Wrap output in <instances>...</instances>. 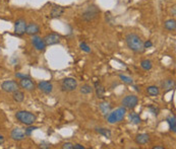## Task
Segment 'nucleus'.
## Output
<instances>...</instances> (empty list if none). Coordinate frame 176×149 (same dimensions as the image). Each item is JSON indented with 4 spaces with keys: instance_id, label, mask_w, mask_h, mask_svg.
Wrapping results in <instances>:
<instances>
[{
    "instance_id": "obj_1",
    "label": "nucleus",
    "mask_w": 176,
    "mask_h": 149,
    "mask_svg": "<svg viewBox=\"0 0 176 149\" xmlns=\"http://www.w3.org/2000/svg\"><path fill=\"white\" fill-rule=\"evenodd\" d=\"M125 42L127 47L131 51L136 53H142L144 50V42L142 41V39L140 38V36H138L136 34H128L125 37Z\"/></svg>"
},
{
    "instance_id": "obj_14",
    "label": "nucleus",
    "mask_w": 176,
    "mask_h": 149,
    "mask_svg": "<svg viewBox=\"0 0 176 149\" xmlns=\"http://www.w3.org/2000/svg\"><path fill=\"white\" fill-rule=\"evenodd\" d=\"M26 33L30 36H36L37 34L40 33V27L37 23H29L27 24Z\"/></svg>"
},
{
    "instance_id": "obj_31",
    "label": "nucleus",
    "mask_w": 176,
    "mask_h": 149,
    "mask_svg": "<svg viewBox=\"0 0 176 149\" xmlns=\"http://www.w3.org/2000/svg\"><path fill=\"white\" fill-rule=\"evenodd\" d=\"M81 49L83 51H85L86 53H90V52H91V49H90V47L88 46L86 43H81Z\"/></svg>"
},
{
    "instance_id": "obj_35",
    "label": "nucleus",
    "mask_w": 176,
    "mask_h": 149,
    "mask_svg": "<svg viewBox=\"0 0 176 149\" xmlns=\"http://www.w3.org/2000/svg\"><path fill=\"white\" fill-rule=\"evenodd\" d=\"M15 76L16 77H18V78H27V77H29V75H26V74H21V73H16L15 74Z\"/></svg>"
},
{
    "instance_id": "obj_10",
    "label": "nucleus",
    "mask_w": 176,
    "mask_h": 149,
    "mask_svg": "<svg viewBox=\"0 0 176 149\" xmlns=\"http://www.w3.org/2000/svg\"><path fill=\"white\" fill-rule=\"evenodd\" d=\"M19 85L26 89L28 91H32L35 89V83L33 82V80L31 79L30 77H27V78H21V82H19Z\"/></svg>"
},
{
    "instance_id": "obj_8",
    "label": "nucleus",
    "mask_w": 176,
    "mask_h": 149,
    "mask_svg": "<svg viewBox=\"0 0 176 149\" xmlns=\"http://www.w3.org/2000/svg\"><path fill=\"white\" fill-rule=\"evenodd\" d=\"M26 27H27V22L23 18H19L15 21L14 24V33L17 36H23L26 33Z\"/></svg>"
},
{
    "instance_id": "obj_3",
    "label": "nucleus",
    "mask_w": 176,
    "mask_h": 149,
    "mask_svg": "<svg viewBox=\"0 0 176 149\" xmlns=\"http://www.w3.org/2000/svg\"><path fill=\"white\" fill-rule=\"evenodd\" d=\"M125 114H126V109H125L124 107H118V109H116L114 112H112V113L109 112V113L107 114V116H106L107 121H108V123H110V124L118 123L123 120Z\"/></svg>"
},
{
    "instance_id": "obj_29",
    "label": "nucleus",
    "mask_w": 176,
    "mask_h": 149,
    "mask_svg": "<svg viewBox=\"0 0 176 149\" xmlns=\"http://www.w3.org/2000/svg\"><path fill=\"white\" fill-rule=\"evenodd\" d=\"M149 110H150V112L153 114V115H155V116L159 115V112H160L159 107H154V105H149Z\"/></svg>"
},
{
    "instance_id": "obj_18",
    "label": "nucleus",
    "mask_w": 176,
    "mask_h": 149,
    "mask_svg": "<svg viewBox=\"0 0 176 149\" xmlns=\"http://www.w3.org/2000/svg\"><path fill=\"white\" fill-rule=\"evenodd\" d=\"M167 122L169 124V129L170 131H172L173 133L176 132V119L175 116H170L167 118Z\"/></svg>"
},
{
    "instance_id": "obj_12",
    "label": "nucleus",
    "mask_w": 176,
    "mask_h": 149,
    "mask_svg": "<svg viewBox=\"0 0 176 149\" xmlns=\"http://www.w3.org/2000/svg\"><path fill=\"white\" fill-rule=\"evenodd\" d=\"M32 44H33V46H34V48L38 51H43V50H45V48H46V44H45L44 40L38 36H33Z\"/></svg>"
},
{
    "instance_id": "obj_24",
    "label": "nucleus",
    "mask_w": 176,
    "mask_h": 149,
    "mask_svg": "<svg viewBox=\"0 0 176 149\" xmlns=\"http://www.w3.org/2000/svg\"><path fill=\"white\" fill-rule=\"evenodd\" d=\"M128 117H129L130 122L134 123V124L138 125V124H140V117L138 115V114H136V113H130Z\"/></svg>"
},
{
    "instance_id": "obj_37",
    "label": "nucleus",
    "mask_w": 176,
    "mask_h": 149,
    "mask_svg": "<svg viewBox=\"0 0 176 149\" xmlns=\"http://www.w3.org/2000/svg\"><path fill=\"white\" fill-rule=\"evenodd\" d=\"M3 143H4V137L0 134V145H2Z\"/></svg>"
},
{
    "instance_id": "obj_22",
    "label": "nucleus",
    "mask_w": 176,
    "mask_h": 149,
    "mask_svg": "<svg viewBox=\"0 0 176 149\" xmlns=\"http://www.w3.org/2000/svg\"><path fill=\"white\" fill-rule=\"evenodd\" d=\"M99 109H100V111L104 114V115H107V114L111 111V105H109L108 103H106V101H103V103H100Z\"/></svg>"
},
{
    "instance_id": "obj_15",
    "label": "nucleus",
    "mask_w": 176,
    "mask_h": 149,
    "mask_svg": "<svg viewBox=\"0 0 176 149\" xmlns=\"http://www.w3.org/2000/svg\"><path fill=\"white\" fill-rule=\"evenodd\" d=\"M175 87V81L173 79H166L162 82V88L167 93V91L172 90Z\"/></svg>"
},
{
    "instance_id": "obj_13",
    "label": "nucleus",
    "mask_w": 176,
    "mask_h": 149,
    "mask_svg": "<svg viewBox=\"0 0 176 149\" xmlns=\"http://www.w3.org/2000/svg\"><path fill=\"white\" fill-rule=\"evenodd\" d=\"M38 88L42 93L49 95V93H51L52 90H53V85H52L51 82L49 81H40L38 83Z\"/></svg>"
},
{
    "instance_id": "obj_2",
    "label": "nucleus",
    "mask_w": 176,
    "mask_h": 149,
    "mask_svg": "<svg viewBox=\"0 0 176 149\" xmlns=\"http://www.w3.org/2000/svg\"><path fill=\"white\" fill-rule=\"evenodd\" d=\"M15 118L23 124L27 125V126H30V125L34 124L37 120V117L31 112L27 111H19L15 114Z\"/></svg>"
},
{
    "instance_id": "obj_6",
    "label": "nucleus",
    "mask_w": 176,
    "mask_h": 149,
    "mask_svg": "<svg viewBox=\"0 0 176 149\" xmlns=\"http://www.w3.org/2000/svg\"><path fill=\"white\" fill-rule=\"evenodd\" d=\"M138 103V99L136 95H127L122 99V105L125 109H134Z\"/></svg>"
},
{
    "instance_id": "obj_32",
    "label": "nucleus",
    "mask_w": 176,
    "mask_h": 149,
    "mask_svg": "<svg viewBox=\"0 0 176 149\" xmlns=\"http://www.w3.org/2000/svg\"><path fill=\"white\" fill-rule=\"evenodd\" d=\"M62 148L63 149H73V144L70 142H66L62 145Z\"/></svg>"
},
{
    "instance_id": "obj_17",
    "label": "nucleus",
    "mask_w": 176,
    "mask_h": 149,
    "mask_svg": "<svg viewBox=\"0 0 176 149\" xmlns=\"http://www.w3.org/2000/svg\"><path fill=\"white\" fill-rule=\"evenodd\" d=\"M150 141V137H149L148 134H138V136L136 137V142L138 144L144 145L147 144V143Z\"/></svg>"
},
{
    "instance_id": "obj_27",
    "label": "nucleus",
    "mask_w": 176,
    "mask_h": 149,
    "mask_svg": "<svg viewBox=\"0 0 176 149\" xmlns=\"http://www.w3.org/2000/svg\"><path fill=\"white\" fill-rule=\"evenodd\" d=\"M92 91H93V88H92V86L89 85V84H85V85H83L81 87V93H83V95H89Z\"/></svg>"
},
{
    "instance_id": "obj_7",
    "label": "nucleus",
    "mask_w": 176,
    "mask_h": 149,
    "mask_svg": "<svg viewBox=\"0 0 176 149\" xmlns=\"http://www.w3.org/2000/svg\"><path fill=\"white\" fill-rule=\"evenodd\" d=\"M19 87V84H17V82L13 81V80H7V81H4L2 84H1V88L2 90H4L5 93H14L15 90H17Z\"/></svg>"
},
{
    "instance_id": "obj_16",
    "label": "nucleus",
    "mask_w": 176,
    "mask_h": 149,
    "mask_svg": "<svg viewBox=\"0 0 176 149\" xmlns=\"http://www.w3.org/2000/svg\"><path fill=\"white\" fill-rule=\"evenodd\" d=\"M63 12H64V8L62 6H54L53 8H52L50 15H51V17H53V18H57V17L61 16V15L63 14Z\"/></svg>"
},
{
    "instance_id": "obj_25",
    "label": "nucleus",
    "mask_w": 176,
    "mask_h": 149,
    "mask_svg": "<svg viewBox=\"0 0 176 149\" xmlns=\"http://www.w3.org/2000/svg\"><path fill=\"white\" fill-rule=\"evenodd\" d=\"M96 131H97L99 134L103 135L104 137L106 138H110L111 137V131L108 130V129H105V128H96Z\"/></svg>"
},
{
    "instance_id": "obj_5",
    "label": "nucleus",
    "mask_w": 176,
    "mask_h": 149,
    "mask_svg": "<svg viewBox=\"0 0 176 149\" xmlns=\"http://www.w3.org/2000/svg\"><path fill=\"white\" fill-rule=\"evenodd\" d=\"M77 87V81L74 78H64L61 82V89L63 91H73Z\"/></svg>"
},
{
    "instance_id": "obj_36",
    "label": "nucleus",
    "mask_w": 176,
    "mask_h": 149,
    "mask_svg": "<svg viewBox=\"0 0 176 149\" xmlns=\"http://www.w3.org/2000/svg\"><path fill=\"white\" fill-rule=\"evenodd\" d=\"M73 148L74 149H85V147L81 144H75V145H73Z\"/></svg>"
},
{
    "instance_id": "obj_11",
    "label": "nucleus",
    "mask_w": 176,
    "mask_h": 149,
    "mask_svg": "<svg viewBox=\"0 0 176 149\" xmlns=\"http://www.w3.org/2000/svg\"><path fill=\"white\" fill-rule=\"evenodd\" d=\"M10 137L15 141H21L26 138V134H25V131L21 128H14L10 133Z\"/></svg>"
},
{
    "instance_id": "obj_28",
    "label": "nucleus",
    "mask_w": 176,
    "mask_h": 149,
    "mask_svg": "<svg viewBox=\"0 0 176 149\" xmlns=\"http://www.w3.org/2000/svg\"><path fill=\"white\" fill-rule=\"evenodd\" d=\"M119 77H120V79L122 80L123 82H125V83H127V84H132V83H134V80H132V78L128 77V76H125V75H123V74H120V75H119Z\"/></svg>"
},
{
    "instance_id": "obj_23",
    "label": "nucleus",
    "mask_w": 176,
    "mask_h": 149,
    "mask_svg": "<svg viewBox=\"0 0 176 149\" xmlns=\"http://www.w3.org/2000/svg\"><path fill=\"white\" fill-rule=\"evenodd\" d=\"M96 93H97L98 99H103V97H104L105 89L101 84L96 83Z\"/></svg>"
},
{
    "instance_id": "obj_19",
    "label": "nucleus",
    "mask_w": 176,
    "mask_h": 149,
    "mask_svg": "<svg viewBox=\"0 0 176 149\" xmlns=\"http://www.w3.org/2000/svg\"><path fill=\"white\" fill-rule=\"evenodd\" d=\"M164 27L168 31H175L176 29V21L175 19H168L164 23Z\"/></svg>"
},
{
    "instance_id": "obj_39",
    "label": "nucleus",
    "mask_w": 176,
    "mask_h": 149,
    "mask_svg": "<svg viewBox=\"0 0 176 149\" xmlns=\"http://www.w3.org/2000/svg\"><path fill=\"white\" fill-rule=\"evenodd\" d=\"M153 149H164V147L163 146H155V147H153Z\"/></svg>"
},
{
    "instance_id": "obj_9",
    "label": "nucleus",
    "mask_w": 176,
    "mask_h": 149,
    "mask_svg": "<svg viewBox=\"0 0 176 149\" xmlns=\"http://www.w3.org/2000/svg\"><path fill=\"white\" fill-rule=\"evenodd\" d=\"M60 39L61 36L58 34H49L45 37L43 40H44L46 46H52V45H56L60 42Z\"/></svg>"
},
{
    "instance_id": "obj_30",
    "label": "nucleus",
    "mask_w": 176,
    "mask_h": 149,
    "mask_svg": "<svg viewBox=\"0 0 176 149\" xmlns=\"http://www.w3.org/2000/svg\"><path fill=\"white\" fill-rule=\"evenodd\" d=\"M36 129H38L37 127H33L30 125V127H28V128L26 129V131H25V134H26V136H30L31 134H32V132L34 130H36Z\"/></svg>"
},
{
    "instance_id": "obj_20",
    "label": "nucleus",
    "mask_w": 176,
    "mask_h": 149,
    "mask_svg": "<svg viewBox=\"0 0 176 149\" xmlns=\"http://www.w3.org/2000/svg\"><path fill=\"white\" fill-rule=\"evenodd\" d=\"M13 95H12V97H13V99H14L16 103H21V101L25 99V93H23V91H21V90H15L14 93H12Z\"/></svg>"
},
{
    "instance_id": "obj_4",
    "label": "nucleus",
    "mask_w": 176,
    "mask_h": 149,
    "mask_svg": "<svg viewBox=\"0 0 176 149\" xmlns=\"http://www.w3.org/2000/svg\"><path fill=\"white\" fill-rule=\"evenodd\" d=\"M100 13V9L96 5H90L81 14V18L86 21H91L95 19Z\"/></svg>"
},
{
    "instance_id": "obj_38",
    "label": "nucleus",
    "mask_w": 176,
    "mask_h": 149,
    "mask_svg": "<svg viewBox=\"0 0 176 149\" xmlns=\"http://www.w3.org/2000/svg\"><path fill=\"white\" fill-rule=\"evenodd\" d=\"M171 12H172V15H173V16H175V15H176V8H175V6L172 7Z\"/></svg>"
},
{
    "instance_id": "obj_26",
    "label": "nucleus",
    "mask_w": 176,
    "mask_h": 149,
    "mask_svg": "<svg viewBox=\"0 0 176 149\" xmlns=\"http://www.w3.org/2000/svg\"><path fill=\"white\" fill-rule=\"evenodd\" d=\"M140 66H142V69H144V70H147V71H148V70L152 69V66H153V65H152V62L147 59V60H142V63H140Z\"/></svg>"
},
{
    "instance_id": "obj_21",
    "label": "nucleus",
    "mask_w": 176,
    "mask_h": 149,
    "mask_svg": "<svg viewBox=\"0 0 176 149\" xmlns=\"http://www.w3.org/2000/svg\"><path fill=\"white\" fill-rule=\"evenodd\" d=\"M147 93H148L149 95H151V97H156V95H159L160 93V89L158 86H149L148 88H147Z\"/></svg>"
},
{
    "instance_id": "obj_33",
    "label": "nucleus",
    "mask_w": 176,
    "mask_h": 149,
    "mask_svg": "<svg viewBox=\"0 0 176 149\" xmlns=\"http://www.w3.org/2000/svg\"><path fill=\"white\" fill-rule=\"evenodd\" d=\"M41 148H44V149H47V148H50L51 147V145H50V143H47V142H42L40 145Z\"/></svg>"
},
{
    "instance_id": "obj_34",
    "label": "nucleus",
    "mask_w": 176,
    "mask_h": 149,
    "mask_svg": "<svg viewBox=\"0 0 176 149\" xmlns=\"http://www.w3.org/2000/svg\"><path fill=\"white\" fill-rule=\"evenodd\" d=\"M153 46V43L151 42V41H147L146 43H144V49L146 48H151V47Z\"/></svg>"
}]
</instances>
